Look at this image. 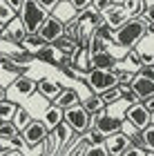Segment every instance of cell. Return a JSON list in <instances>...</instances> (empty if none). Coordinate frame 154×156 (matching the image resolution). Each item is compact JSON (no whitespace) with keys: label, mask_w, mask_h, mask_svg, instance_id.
I'll list each match as a JSON object with an SVG mask.
<instances>
[{"label":"cell","mask_w":154,"mask_h":156,"mask_svg":"<svg viewBox=\"0 0 154 156\" xmlns=\"http://www.w3.org/2000/svg\"><path fill=\"white\" fill-rule=\"evenodd\" d=\"M38 2H40V7H45V9L52 13V11L56 9V7H58V2H60V0H38Z\"/></svg>","instance_id":"74e56055"},{"label":"cell","mask_w":154,"mask_h":156,"mask_svg":"<svg viewBox=\"0 0 154 156\" xmlns=\"http://www.w3.org/2000/svg\"><path fill=\"white\" fill-rule=\"evenodd\" d=\"M94 7H96L101 13H105V11H109L112 7H116V5L112 2V0H94Z\"/></svg>","instance_id":"8d00e7d4"},{"label":"cell","mask_w":154,"mask_h":156,"mask_svg":"<svg viewBox=\"0 0 154 156\" xmlns=\"http://www.w3.org/2000/svg\"><path fill=\"white\" fill-rule=\"evenodd\" d=\"M83 154H85V156H109L107 145H105V143H89V140L85 143Z\"/></svg>","instance_id":"484cf974"},{"label":"cell","mask_w":154,"mask_h":156,"mask_svg":"<svg viewBox=\"0 0 154 156\" xmlns=\"http://www.w3.org/2000/svg\"><path fill=\"white\" fill-rule=\"evenodd\" d=\"M136 74L150 78V80H154V65H141V67L136 69Z\"/></svg>","instance_id":"d590c367"},{"label":"cell","mask_w":154,"mask_h":156,"mask_svg":"<svg viewBox=\"0 0 154 156\" xmlns=\"http://www.w3.org/2000/svg\"><path fill=\"white\" fill-rule=\"evenodd\" d=\"M18 105L16 101H11V98H2L0 101V120H11L13 114H16Z\"/></svg>","instance_id":"cb8c5ba5"},{"label":"cell","mask_w":154,"mask_h":156,"mask_svg":"<svg viewBox=\"0 0 154 156\" xmlns=\"http://www.w3.org/2000/svg\"><path fill=\"white\" fill-rule=\"evenodd\" d=\"M45 45H47V40H45L43 36H40L38 31H29V34L25 36V40L20 42V47L27 49V51H31V54H36L38 49H43Z\"/></svg>","instance_id":"ac0fdd59"},{"label":"cell","mask_w":154,"mask_h":156,"mask_svg":"<svg viewBox=\"0 0 154 156\" xmlns=\"http://www.w3.org/2000/svg\"><path fill=\"white\" fill-rule=\"evenodd\" d=\"M81 105H83V107H85L87 112H89V114H98V112H103L105 107H107V105H105L103 103V98L98 96V94H92V96H87L85 98V101H81Z\"/></svg>","instance_id":"7402d4cb"},{"label":"cell","mask_w":154,"mask_h":156,"mask_svg":"<svg viewBox=\"0 0 154 156\" xmlns=\"http://www.w3.org/2000/svg\"><path fill=\"white\" fill-rule=\"evenodd\" d=\"M63 112H65L63 118H65V123H69L74 134H87L89 127H94V114H89L81 103H76V105H72V107H67Z\"/></svg>","instance_id":"7a4b0ae2"},{"label":"cell","mask_w":154,"mask_h":156,"mask_svg":"<svg viewBox=\"0 0 154 156\" xmlns=\"http://www.w3.org/2000/svg\"><path fill=\"white\" fill-rule=\"evenodd\" d=\"M69 5H72L76 11H85L87 7L94 5V0H69Z\"/></svg>","instance_id":"e575fe53"},{"label":"cell","mask_w":154,"mask_h":156,"mask_svg":"<svg viewBox=\"0 0 154 156\" xmlns=\"http://www.w3.org/2000/svg\"><path fill=\"white\" fill-rule=\"evenodd\" d=\"M87 85L92 87L94 94H101V91L116 87L118 85V76L114 69H101V67H92L87 74Z\"/></svg>","instance_id":"277c9868"},{"label":"cell","mask_w":154,"mask_h":156,"mask_svg":"<svg viewBox=\"0 0 154 156\" xmlns=\"http://www.w3.org/2000/svg\"><path fill=\"white\" fill-rule=\"evenodd\" d=\"M123 9L130 13V18L141 16L145 11V0H123Z\"/></svg>","instance_id":"d4e9b609"},{"label":"cell","mask_w":154,"mask_h":156,"mask_svg":"<svg viewBox=\"0 0 154 156\" xmlns=\"http://www.w3.org/2000/svg\"><path fill=\"white\" fill-rule=\"evenodd\" d=\"M31 120H34V118H31V114H29V112H27L25 107H20V105H18L16 114H13V118H11V123H13V127H16L18 132H23L25 127H27V125L31 123Z\"/></svg>","instance_id":"603a6c76"},{"label":"cell","mask_w":154,"mask_h":156,"mask_svg":"<svg viewBox=\"0 0 154 156\" xmlns=\"http://www.w3.org/2000/svg\"><path fill=\"white\" fill-rule=\"evenodd\" d=\"M125 120H127L134 129H145V127L152 123V112L145 107L141 101L132 103V105H127V109H125Z\"/></svg>","instance_id":"8992f818"},{"label":"cell","mask_w":154,"mask_h":156,"mask_svg":"<svg viewBox=\"0 0 154 156\" xmlns=\"http://www.w3.org/2000/svg\"><path fill=\"white\" fill-rule=\"evenodd\" d=\"M38 34H40L47 42H54V40H58L63 34H65V23H63L58 16H47L45 23L40 25Z\"/></svg>","instance_id":"9c48e42d"},{"label":"cell","mask_w":154,"mask_h":156,"mask_svg":"<svg viewBox=\"0 0 154 156\" xmlns=\"http://www.w3.org/2000/svg\"><path fill=\"white\" fill-rule=\"evenodd\" d=\"M65 89L58 80H52V78H43V80H38V94L45 98V101H56V96L60 94V91Z\"/></svg>","instance_id":"7c38bea8"},{"label":"cell","mask_w":154,"mask_h":156,"mask_svg":"<svg viewBox=\"0 0 154 156\" xmlns=\"http://www.w3.org/2000/svg\"><path fill=\"white\" fill-rule=\"evenodd\" d=\"M141 65H154V54H141Z\"/></svg>","instance_id":"ab89813d"},{"label":"cell","mask_w":154,"mask_h":156,"mask_svg":"<svg viewBox=\"0 0 154 156\" xmlns=\"http://www.w3.org/2000/svg\"><path fill=\"white\" fill-rule=\"evenodd\" d=\"M63 114H65V112H63L58 105H49V107L43 112V123L47 125V129H49V132H52L54 127L63 120Z\"/></svg>","instance_id":"d6986e66"},{"label":"cell","mask_w":154,"mask_h":156,"mask_svg":"<svg viewBox=\"0 0 154 156\" xmlns=\"http://www.w3.org/2000/svg\"><path fill=\"white\" fill-rule=\"evenodd\" d=\"M76 103H81V98H78V91L72 89V87H65L54 101V105H58L60 109H67V107H72V105H76Z\"/></svg>","instance_id":"e0dca14e"},{"label":"cell","mask_w":154,"mask_h":156,"mask_svg":"<svg viewBox=\"0 0 154 156\" xmlns=\"http://www.w3.org/2000/svg\"><path fill=\"white\" fill-rule=\"evenodd\" d=\"M2 27H5V25H0V40H5V36H2Z\"/></svg>","instance_id":"f6af8a7d"},{"label":"cell","mask_w":154,"mask_h":156,"mask_svg":"<svg viewBox=\"0 0 154 156\" xmlns=\"http://www.w3.org/2000/svg\"><path fill=\"white\" fill-rule=\"evenodd\" d=\"M98 96L103 98V103H105V105L118 103V101H121V87H118V85H116V87H109V89H105V91H101Z\"/></svg>","instance_id":"4316f807"},{"label":"cell","mask_w":154,"mask_h":156,"mask_svg":"<svg viewBox=\"0 0 154 156\" xmlns=\"http://www.w3.org/2000/svg\"><path fill=\"white\" fill-rule=\"evenodd\" d=\"M132 89L136 91L138 101H145V98H150L154 94V80H150V78L145 76H134V80H132Z\"/></svg>","instance_id":"5bb4252c"},{"label":"cell","mask_w":154,"mask_h":156,"mask_svg":"<svg viewBox=\"0 0 154 156\" xmlns=\"http://www.w3.org/2000/svg\"><path fill=\"white\" fill-rule=\"evenodd\" d=\"M13 16H18V13L7 5V0H0V25H7Z\"/></svg>","instance_id":"f546056e"},{"label":"cell","mask_w":154,"mask_h":156,"mask_svg":"<svg viewBox=\"0 0 154 156\" xmlns=\"http://www.w3.org/2000/svg\"><path fill=\"white\" fill-rule=\"evenodd\" d=\"M143 105H145V107H148L150 112H152V114H154V94L150 96V98H145V101H141Z\"/></svg>","instance_id":"b9f144b4"},{"label":"cell","mask_w":154,"mask_h":156,"mask_svg":"<svg viewBox=\"0 0 154 156\" xmlns=\"http://www.w3.org/2000/svg\"><path fill=\"white\" fill-rule=\"evenodd\" d=\"M2 98H7V85L0 83V101H2Z\"/></svg>","instance_id":"7bdbcfd3"},{"label":"cell","mask_w":154,"mask_h":156,"mask_svg":"<svg viewBox=\"0 0 154 156\" xmlns=\"http://www.w3.org/2000/svg\"><path fill=\"white\" fill-rule=\"evenodd\" d=\"M60 56H63V54L52 45V42H47L43 49H38V51H36V58H38V60L47 62V65H56V67H58V62H60Z\"/></svg>","instance_id":"2e32d148"},{"label":"cell","mask_w":154,"mask_h":156,"mask_svg":"<svg viewBox=\"0 0 154 156\" xmlns=\"http://www.w3.org/2000/svg\"><path fill=\"white\" fill-rule=\"evenodd\" d=\"M27 34H29V31H27V27H25V23H23V18H20V16H13L9 23L2 27L5 40H9V42H13V45H18V47H20V42L25 40Z\"/></svg>","instance_id":"52a82bcc"},{"label":"cell","mask_w":154,"mask_h":156,"mask_svg":"<svg viewBox=\"0 0 154 156\" xmlns=\"http://www.w3.org/2000/svg\"><path fill=\"white\" fill-rule=\"evenodd\" d=\"M105 138H107L105 132H101L98 127H89L87 129V140L89 143H105Z\"/></svg>","instance_id":"d6a6232c"},{"label":"cell","mask_w":154,"mask_h":156,"mask_svg":"<svg viewBox=\"0 0 154 156\" xmlns=\"http://www.w3.org/2000/svg\"><path fill=\"white\" fill-rule=\"evenodd\" d=\"M38 91V83L36 80H31L29 76H25V74H20L16 76L13 80L7 85V98H27V96H31V94H36Z\"/></svg>","instance_id":"5b68a950"},{"label":"cell","mask_w":154,"mask_h":156,"mask_svg":"<svg viewBox=\"0 0 154 156\" xmlns=\"http://www.w3.org/2000/svg\"><path fill=\"white\" fill-rule=\"evenodd\" d=\"M7 5H9L16 13H20V9H23V5H25V0H7Z\"/></svg>","instance_id":"f35d334b"},{"label":"cell","mask_w":154,"mask_h":156,"mask_svg":"<svg viewBox=\"0 0 154 156\" xmlns=\"http://www.w3.org/2000/svg\"><path fill=\"white\" fill-rule=\"evenodd\" d=\"M5 150H7V147L2 145V138H0V154H5Z\"/></svg>","instance_id":"ee69618b"},{"label":"cell","mask_w":154,"mask_h":156,"mask_svg":"<svg viewBox=\"0 0 154 156\" xmlns=\"http://www.w3.org/2000/svg\"><path fill=\"white\" fill-rule=\"evenodd\" d=\"M152 123H154V114H152Z\"/></svg>","instance_id":"7dc6e473"},{"label":"cell","mask_w":154,"mask_h":156,"mask_svg":"<svg viewBox=\"0 0 154 156\" xmlns=\"http://www.w3.org/2000/svg\"><path fill=\"white\" fill-rule=\"evenodd\" d=\"M76 20H78V23H85V25L96 27L98 23H103V13L92 5V7H87L85 11H78V18H76Z\"/></svg>","instance_id":"ffe728a7"},{"label":"cell","mask_w":154,"mask_h":156,"mask_svg":"<svg viewBox=\"0 0 154 156\" xmlns=\"http://www.w3.org/2000/svg\"><path fill=\"white\" fill-rule=\"evenodd\" d=\"M143 16L150 20V23H154V5L152 7H145V11H143Z\"/></svg>","instance_id":"60d3db41"},{"label":"cell","mask_w":154,"mask_h":156,"mask_svg":"<svg viewBox=\"0 0 154 156\" xmlns=\"http://www.w3.org/2000/svg\"><path fill=\"white\" fill-rule=\"evenodd\" d=\"M105 47H107V42H105L98 34L92 31V36H89V45H87V51H89V54H96V51H103Z\"/></svg>","instance_id":"f1b7e54d"},{"label":"cell","mask_w":154,"mask_h":156,"mask_svg":"<svg viewBox=\"0 0 154 156\" xmlns=\"http://www.w3.org/2000/svg\"><path fill=\"white\" fill-rule=\"evenodd\" d=\"M103 20H105V23H107L114 31H116L118 27L125 23V20H130V13L123 9V5H116V7H112L109 11H105V13H103Z\"/></svg>","instance_id":"4fadbf2b"},{"label":"cell","mask_w":154,"mask_h":156,"mask_svg":"<svg viewBox=\"0 0 154 156\" xmlns=\"http://www.w3.org/2000/svg\"><path fill=\"white\" fill-rule=\"evenodd\" d=\"M105 145H107V152H109L112 156H123V152L132 145V138L121 129V132L109 134V136L105 138Z\"/></svg>","instance_id":"8fae6325"},{"label":"cell","mask_w":154,"mask_h":156,"mask_svg":"<svg viewBox=\"0 0 154 156\" xmlns=\"http://www.w3.org/2000/svg\"><path fill=\"white\" fill-rule=\"evenodd\" d=\"M20 134L25 136V143L29 145V147H36V145H40V143L47 138L49 129H47V125L43 123V120H31V123L27 125Z\"/></svg>","instance_id":"ba28073f"},{"label":"cell","mask_w":154,"mask_h":156,"mask_svg":"<svg viewBox=\"0 0 154 156\" xmlns=\"http://www.w3.org/2000/svg\"><path fill=\"white\" fill-rule=\"evenodd\" d=\"M18 16L23 18L27 31H38L40 25L45 23V18L49 16V11H47L45 7H40L38 0H25V5H23V9H20Z\"/></svg>","instance_id":"3957f363"},{"label":"cell","mask_w":154,"mask_h":156,"mask_svg":"<svg viewBox=\"0 0 154 156\" xmlns=\"http://www.w3.org/2000/svg\"><path fill=\"white\" fill-rule=\"evenodd\" d=\"M143 36H148V18H130L114 31V45L121 49H132L138 45Z\"/></svg>","instance_id":"6da1fadb"},{"label":"cell","mask_w":154,"mask_h":156,"mask_svg":"<svg viewBox=\"0 0 154 156\" xmlns=\"http://www.w3.org/2000/svg\"><path fill=\"white\" fill-rule=\"evenodd\" d=\"M141 132H143V143H145V147H148V152L154 154V123H150Z\"/></svg>","instance_id":"4dcf8cb0"},{"label":"cell","mask_w":154,"mask_h":156,"mask_svg":"<svg viewBox=\"0 0 154 156\" xmlns=\"http://www.w3.org/2000/svg\"><path fill=\"white\" fill-rule=\"evenodd\" d=\"M118 58L114 56V51H109L107 47L103 49V51H96L92 54V67H101V69H114L116 67Z\"/></svg>","instance_id":"9a60e30c"},{"label":"cell","mask_w":154,"mask_h":156,"mask_svg":"<svg viewBox=\"0 0 154 156\" xmlns=\"http://www.w3.org/2000/svg\"><path fill=\"white\" fill-rule=\"evenodd\" d=\"M52 134L56 136V140H58V145H67L69 143V138H72V134H74V129L69 127V123H65V118L60 120L58 125L52 129Z\"/></svg>","instance_id":"44dd1931"},{"label":"cell","mask_w":154,"mask_h":156,"mask_svg":"<svg viewBox=\"0 0 154 156\" xmlns=\"http://www.w3.org/2000/svg\"><path fill=\"white\" fill-rule=\"evenodd\" d=\"M9 143H11V147H16V150H18L20 154H27V152H29V150L25 147L27 143H25V136H23L20 132L16 134V136H11V138H9Z\"/></svg>","instance_id":"836d02e7"},{"label":"cell","mask_w":154,"mask_h":156,"mask_svg":"<svg viewBox=\"0 0 154 156\" xmlns=\"http://www.w3.org/2000/svg\"><path fill=\"white\" fill-rule=\"evenodd\" d=\"M16 134H18V129L13 127L11 120H2V123H0V138L2 140H9L11 136H16Z\"/></svg>","instance_id":"1f68e13d"},{"label":"cell","mask_w":154,"mask_h":156,"mask_svg":"<svg viewBox=\"0 0 154 156\" xmlns=\"http://www.w3.org/2000/svg\"><path fill=\"white\" fill-rule=\"evenodd\" d=\"M94 127H98L101 132H105V136H109V134L123 129V118L112 116V114H107V112L103 109V112H98V114L94 116Z\"/></svg>","instance_id":"30bf717a"},{"label":"cell","mask_w":154,"mask_h":156,"mask_svg":"<svg viewBox=\"0 0 154 156\" xmlns=\"http://www.w3.org/2000/svg\"><path fill=\"white\" fill-rule=\"evenodd\" d=\"M112 2H114V5H123V0H112Z\"/></svg>","instance_id":"bcb514c9"},{"label":"cell","mask_w":154,"mask_h":156,"mask_svg":"<svg viewBox=\"0 0 154 156\" xmlns=\"http://www.w3.org/2000/svg\"><path fill=\"white\" fill-rule=\"evenodd\" d=\"M94 34H98V36H101L105 42H114V29H112V27L105 23V20L94 27Z\"/></svg>","instance_id":"83f0119b"}]
</instances>
